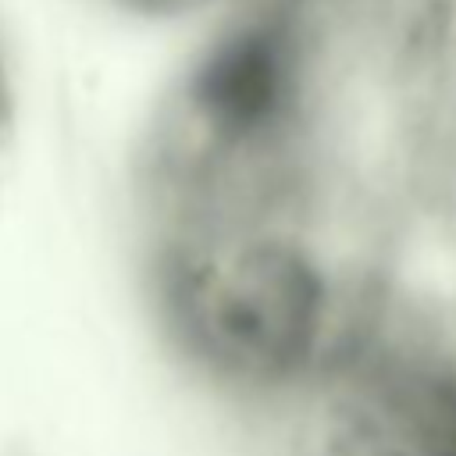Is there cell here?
Masks as SVG:
<instances>
[{
	"instance_id": "6da1fadb",
	"label": "cell",
	"mask_w": 456,
	"mask_h": 456,
	"mask_svg": "<svg viewBox=\"0 0 456 456\" xmlns=\"http://www.w3.org/2000/svg\"><path fill=\"white\" fill-rule=\"evenodd\" d=\"M175 356L217 392L285 410L367 328L374 267H346L296 182L178 203L150 253Z\"/></svg>"
},
{
	"instance_id": "7a4b0ae2",
	"label": "cell",
	"mask_w": 456,
	"mask_h": 456,
	"mask_svg": "<svg viewBox=\"0 0 456 456\" xmlns=\"http://www.w3.org/2000/svg\"><path fill=\"white\" fill-rule=\"evenodd\" d=\"M321 39L303 0H242L196 43L171 93L167 175L178 203L299 178L314 128Z\"/></svg>"
},
{
	"instance_id": "3957f363",
	"label": "cell",
	"mask_w": 456,
	"mask_h": 456,
	"mask_svg": "<svg viewBox=\"0 0 456 456\" xmlns=\"http://www.w3.org/2000/svg\"><path fill=\"white\" fill-rule=\"evenodd\" d=\"M285 410L292 456H456V349L367 324Z\"/></svg>"
},
{
	"instance_id": "277c9868",
	"label": "cell",
	"mask_w": 456,
	"mask_h": 456,
	"mask_svg": "<svg viewBox=\"0 0 456 456\" xmlns=\"http://www.w3.org/2000/svg\"><path fill=\"white\" fill-rule=\"evenodd\" d=\"M413 61L424 68L431 86L456 103V0H420Z\"/></svg>"
},
{
	"instance_id": "5b68a950",
	"label": "cell",
	"mask_w": 456,
	"mask_h": 456,
	"mask_svg": "<svg viewBox=\"0 0 456 456\" xmlns=\"http://www.w3.org/2000/svg\"><path fill=\"white\" fill-rule=\"evenodd\" d=\"M110 7H118L121 14L132 18H150V21H167V18H182L192 14L200 7H207L210 0H107Z\"/></svg>"
},
{
	"instance_id": "8992f818",
	"label": "cell",
	"mask_w": 456,
	"mask_h": 456,
	"mask_svg": "<svg viewBox=\"0 0 456 456\" xmlns=\"http://www.w3.org/2000/svg\"><path fill=\"white\" fill-rule=\"evenodd\" d=\"M14 114H18V86H14V68H11L7 46L0 39V146L7 142V135L14 128Z\"/></svg>"
}]
</instances>
